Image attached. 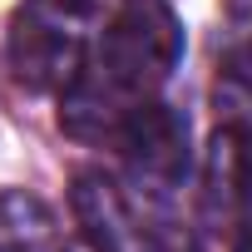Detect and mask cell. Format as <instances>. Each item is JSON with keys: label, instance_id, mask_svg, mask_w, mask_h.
Here are the masks:
<instances>
[{"label": "cell", "instance_id": "cell-1", "mask_svg": "<svg viewBox=\"0 0 252 252\" xmlns=\"http://www.w3.org/2000/svg\"><path fill=\"white\" fill-rule=\"evenodd\" d=\"M183 60V25L163 0H124L99 30L84 74L60 94L64 134L84 144H114L124 119L173 79Z\"/></svg>", "mask_w": 252, "mask_h": 252}, {"label": "cell", "instance_id": "cell-2", "mask_svg": "<svg viewBox=\"0 0 252 252\" xmlns=\"http://www.w3.org/2000/svg\"><path fill=\"white\" fill-rule=\"evenodd\" d=\"M89 50H94L89 15L74 0H25L10 15L5 55L10 74L30 94H64L84 74Z\"/></svg>", "mask_w": 252, "mask_h": 252}, {"label": "cell", "instance_id": "cell-3", "mask_svg": "<svg viewBox=\"0 0 252 252\" xmlns=\"http://www.w3.org/2000/svg\"><path fill=\"white\" fill-rule=\"evenodd\" d=\"M114 144L124 154L129 188H139L149 203H168V193L183 188V178H188V119L173 104L144 99L124 119Z\"/></svg>", "mask_w": 252, "mask_h": 252}, {"label": "cell", "instance_id": "cell-4", "mask_svg": "<svg viewBox=\"0 0 252 252\" xmlns=\"http://www.w3.org/2000/svg\"><path fill=\"white\" fill-rule=\"evenodd\" d=\"M203 218L227 227L252 218V124L227 119L213 129L203 154Z\"/></svg>", "mask_w": 252, "mask_h": 252}, {"label": "cell", "instance_id": "cell-5", "mask_svg": "<svg viewBox=\"0 0 252 252\" xmlns=\"http://www.w3.org/2000/svg\"><path fill=\"white\" fill-rule=\"evenodd\" d=\"M50 247H55V213L25 188H0V252H50Z\"/></svg>", "mask_w": 252, "mask_h": 252}, {"label": "cell", "instance_id": "cell-6", "mask_svg": "<svg viewBox=\"0 0 252 252\" xmlns=\"http://www.w3.org/2000/svg\"><path fill=\"white\" fill-rule=\"evenodd\" d=\"M232 252H252V218L237 227V242H232Z\"/></svg>", "mask_w": 252, "mask_h": 252}, {"label": "cell", "instance_id": "cell-7", "mask_svg": "<svg viewBox=\"0 0 252 252\" xmlns=\"http://www.w3.org/2000/svg\"><path fill=\"white\" fill-rule=\"evenodd\" d=\"M64 252H104V247H94V242H89V237H79V242H69V247H64Z\"/></svg>", "mask_w": 252, "mask_h": 252}]
</instances>
